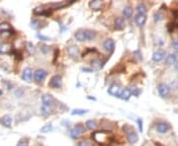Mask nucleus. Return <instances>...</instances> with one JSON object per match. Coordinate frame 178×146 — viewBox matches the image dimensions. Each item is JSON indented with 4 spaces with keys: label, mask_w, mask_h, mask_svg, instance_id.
<instances>
[{
    "label": "nucleus",
    "mask_w": 178,
    "mask_h": 146,
    "mask_svg": "<svg viewBox=\"0 0 178 146\" xmlns=\"http://www.w3.org/2000/svg\"><path fill=\"white\" fill-rule=\"evenodd\" d=\"M92 138L98 143L99 145L106 146L110 145V143L113 140V136L106 131H96L92 134Z\"/></svg>",
    "instance_id": "f257e3e1"
},
{
    "label": "nucleus",
    "mask_w": 178,
    "mask_h": 146,
    "mask_svg": "<svg viewBox=\"0 0 178 146\" xmlns=\"http://www.w3.org/2000/svg\"><path fill=\"white\" fill-rule=\"evenodd\" d=\"M157 91H158V94H159L160 97L166 98V97H168L169 93H170V87H169L167 84L161 83V84L158 85Z\"/></svg>",
    "instance_id": "f03ea898"
},
{
    "label": "nucleus",
    "mask_w": 178,
    "mask_h": 146,
    "mask_svg": "<svg viewBox=\"0 0 178 146\" xmlns=\"http://www.w3.org/2000/svg\"><path fill=\"white\" fill-rule=\"evenodd\" d=\"M84 131H85L84 126L82 125H77L74 126L73 128H71V130H70V136H71L72 138H77V137L80 135V134H82Z\"/></svg>",
    "instance_id": "7ed1b4c3"
},
{
    "label": "nucleus",
    "mask_w": 178,
    "mask_h": 146,
    "mask_svg": "<svg viewBox=\"0 0 178 146\" xmlns=\"http://www.w3.org/2000/svg\"><path fill=\"white\" fill-rule=\"evenodd\" d=\"M164 57H166V53L163 49H158L152 54V60L155 62H159L162 59H164Z\"/></svg>",
    "instance_id": "20e7f679"
},
{
    "label": "nucleus",
    "mask_w": 178,
    "mask_h": 146,
    "mask_svg": "<svg viewBox=\"0 0 178 146\" xmlns=\"http://www.w3.org/2000/svg\"><path fill=\"white\" fill-rule=\"evenodd\" d=\"M35 80H36L37 82H39V83H41V82H44V80L46 79V77H47V72H46L44 69H38V70L35 72Z\"/></svg>",
    "instance_id": "39448f33"
},
{
    "label": "nucleus",
    "mask_w": 178,
    "mask_h": 146,
    "mask_svg": "<svg viewBox=\"0 0 178 146\" xmlns=\"http://www.w3.org/2000/svg\"><path fill=\"white\" fill-rule=\"evenodd\" d=\"M155 128H157V130L159 132V133H166V132L170 129V125H169L168 123H166L160 121V123H158L157 125Z\"/></svg>",
    "instance_id": "423d86ee"
},
{
    "label": "nucleus",
    "mask_w": 178,
    "mask_h": 146,
    "mask_svg": "<svg viewBox=\"0 0 178 146\" xmlns=\"http://www.w3.org/2000/svg\"><path fill=\"white\" fill-rule=\"evenodd\" d=\"M50 86L52 88H59L61 86V77L59 75H54L50 81Z\"/></svg>",
    "instance_id": "0eeeda50"
},
{
    "label": "nucleus",
    "mask_w": 178,
    "mask_h": 146,
    "mask_svg": "<svg viewBox=\"0 0 178 146\" xmlns=\"http://www.w3.org/2000/svg\"><path fill=\"white\" fill-rule=\"evenodd\" d=\"M103 47H104L105 51L112 52L114 51V49H115V42L112 39H107L104 42V43H103Z\"/></svg>",
    "instance_id": "6e6552de"
},
{
    "label": "nucleus",
    "mask_w": 178,
    "mask_h": 146,
    "mask_svg": "<svg viewBox=\"0 0 178 146\" xmlns=\"http://www.w3.org/2000/svg\"><path fill=\"white\" fill-rule=\"evenodd\" d=\"M108 93L112 96H119L121 93L120 85L118 84H112L108 89Z\"/></svg>",
    "instance_id": "1a4fd4ad"
},
{
    "label": "nucleus",
    "mask_w": 178,
    "mask_h": 146,
    "mask_svg": "<svg viewBox=\"0 0 178 146\" xmlns=\"http://www.w3.org/2000/svg\"><path fill=\"white\" fill-rule=\"evenodd\" d=\"M33 74H32V70L29 67H26L25 69L23 70V74H22V78L23 80H25L26 82H30L32 80Z\"/></svg>",
    "instance_id": "9d476101"
},
{
    "label": "nucleus",
    "mask_w": 178,
    "mask_h": 146,
    "mask_svg": "<svg viewBox=\"0 0 178 146\" xmlns=\"http://www.w3.org/2000/svg\"><path fill=\"white\" fill-rule=\"evenodd\" d=\"M42 102H43V105L50 107L52 105V103H54V98L50 94H44L42 96Z\"/></svg>",
    "instance_id": "9b49d317"
},
{
    "label": "nucleus",
    "mask_w": 178,
    "mask_h": 146,
    "mask_svg": "<svg viewBox=\"0 0 178 146\" xmlns=\"http://www.w3.org/2000/svg\"><path fill=\"white\" fill-rule=\"evenodd\" d=\"M176 61H177V56L175 53H170L165 57V63L168 66H170V65H172V64H175Z\"/></svg>",
    "instance_id": "f8f14e48"
},
{
    "label": "nucleus",
    "mask_w": 178,
    "mask_h": 146,
    "mask_svg": "<svg viewBox=\"0 0 178 146\" xmlns=\"http://www.w3.org/2000/svg\"><path fill=\"white\" fill-rule=\"evenodd\" d=\"M146 15H138L137 14V16H136V18H135V22H136V24H137L138 27L144 26V24H146Z\"/></svg>",
    "instance_id": "ddd939ff"
},
{
    "label": "nucleus",
    "mask_w": 178,
    "mask_h": 146,
    "mask_svg": "<svg viewBox=\"0 0 178 146\" xmlns=\"http://www.w3.org/2000/svg\"><path fill=\"white\" fill-rule=\"evenodd\" d=\"M131 96H132L131 90L128 89V88H125V89H123V90L121 91L120 95H119L118 97H120L122 100H129Z\"/></svg>",
    "instance_id": "4468645a"
},
{
    "label": "nucleus",
    "mask_w": 178,
    "mask_h": 146,
    "mask_svg": "<svg viewBox=\"0 0 178 146\" xmlns=\"http://www.w3.org/2000/svg\"><path fill=\"white\" fill-rule=\"evenodd\" d=\"M115 28L117 30H123L125 28V21H124V18H122V17H118V18H116L115 20Z\"/></svg>",
    "instance_id": "2eb2a0df"
},
{
    "label": "nucleus",
    "mask_w": 178,
    "mask_h": 146,
    "mask_svg": "<svg viewBox=\"0 0 178 146\" xmlns=\"http://www.w3.org/2000/svg\"><path fill=\"white\" fill-rule=\"evenodd\" d=\"M67 51H69V56H71L72 58H76L78 56V47H75V45H72V47H69V49H67Z\"/></svg>",
    "instance_id": "dca6fc26"
},
{
    "label": "nucleus",
    "mask_w": 178,
    "mask_h": 146,
    "mask_svg": "<svg viewBox=\"0 0 178 146\" xmlns=\"http://www.w3.org/2000/svg\"><path fill=\"white\" fill-rule=\"evenodd\" d=\"M11 45L6 43H0V53H8L11 51Z\"/></svg>",
    "instance_id": "f3484780"
},
{
    "label": "nucleus",
    "mask_w": 178,
    "mask_h": 146,
    "mask_svg": "<svg viewBox=\"0 0 178 146\" xmlns=\"http://www.w3.org/2000/svg\"><path fill=\"white\" fill-rule=\"evenodd\" d=\"M0 121H1V123L4 126H6V127H10L11 123H12V119H11V117H9V115H4V117L0 119Z\"/></svg>",
    "instance_id": "a211bd4d"
},
{
    "label": "nucleus",
    "mask_w": 178,
    "mask_h": 146,
    "mask_svg": "<svg viewBox=\"0 0 178 146\" xmlns=\"http://www.w3.org/2000/svg\"><path fill=\"white\" fill-rule=\"evenodd\" d=\"M6 32H14V31H12L11 26L9 25V24L4 22V23L0 24V34H2V33H6Z\"/></svg>",
    "instance_id": "6ab92c4d"
},
{
    "label": "nucleus",
    "mask_w": 178,
    "mask_h": 146,
    "mask_svg": "<svg viewBox=\"0 0 178 146\" xmlns=\"http://www.w3.org/2000/svg\"><path fill=\"white\" fill-rule=\"evenodd\" d=\"M127 139H128V141L130 143L133 144V143H136L138 140V135L134 131V132H132V133H130L127 135Z\"/></svg>",
    "instance_id": "aec40b11"
},
{
    "label": "nucleus",
    "mask_w": 178,
    "mask_h": 146,
    "mask_svg": "<svg viewBox=\"0 0 178 146\" xmlns=\"http://www.w3.org/2000/svg\"><path fill=\"white\" fill-rule=\"evenodd\" d=\"M74 37H75L76 41L78 42H84L85 41V31H77L74 34Z\"/></svg>",
    "instance_id": "412c9836"
},
{
    "label": "nucleus",
    "mask_w": 178,
    "mask_h": 146,
    "mask_svg": "<svg viewBox=\"0 0 178 146\" xmlns=\"http://www.w3.org/2000/svg\"><path fill=\"white\" fill-rule=\"evenodd\" d=\"M96 38V33L94 31L87 30L85 31V41H92Z\"/></svg>",
    "instance_id": "4be33fe9"
},
{
    "label": "nucleus",
    "mask_w": 178,
    "mask_h": 146,
    "mask_svg": "<svg viewBox=\"0 0 178 146\" xmlns=\"http://www.w3.org/2000/svg\"><path fill=\"white\" fill-rule=\"evenodd\" d=\"M123 14H124V16L126 18L130 19L132 17V15H133V8L131 6H126L124 8V10H123Z\"/></svg>",
    "instance_id": "5701e85b"
},
{
    "label": "nucleus",
    "mask_w": 178,
    "mask_h": 146,
    "mask_svg": "<svg viewBox=\"0 0 178 146\" xmlns=\"http://www.w3.org/2000/svg\"><path fill=\"white\" fill-rule=\"evenodd\" d=\"M91 66L94 70H99V69L102 67V63L99 59H93L91 60Z\"/></svg>",
    "instance_id": "b1692460"
},
{
    "label": "nucleus",
    "mask_w": 178,
    "mask_h": 146,
    "mask_svg": "<svg viewBox=\"0 0 178 146\" xmlns=\"http://www.w3.org/2000/svg\"><path fill=\"white\" fill-rule=\"evenodd\" d=\"M41 112L44 115H49L52 114V109H50V107H49V106L43 105L41 108Z\"/></svg>",
    "instance_id": "393cba45"
},
{
    "label": "nucleus",
    "mask_w": 178,
    "mask_h": 146,
    "mask_svg": "<svg viewBox=\"0 0 178 146\" xmlns=\"http://www.w3.org/2000/svg\"><path fill=\"white\" fill-rule=\"evenodd\" d=\"M137 13L138 15H146V7L144 4H140L137 7Z\"/></svg>",
    "instance_id": "a878e982"
},
{
    "label": "nucleus",
    "mask_w": 178,
    "mask_h": 146,
    "mask_svg": "<svg viewBox=\"0 0 178 146\" xmlns=\"http://www.w3.org/2000/svg\"><path fill=\"white\" fill-rule=\"evenodd\" d=\"M67 2H58V3H54V4H52V9H54V10H56V9H60V8H63V7H65V6L67 5Z\"/></svg>",
    "instance_id": "bb28decb"
},
{
    "label": "nucleus",
    "mask_w": 178,
    "mask_h": 146,
    "mask_svg": "<svg viewBox=\"0 0 178 146\" xmlns=\"http://www.w3.org/2000/svg\"><path fill=\"white\" fill-rule=\"evenodd\" d=\"M89 6L92 8V9L97 10L101 7V1H99V0H94V1H91L89 3Z\"/></svg>",
    "instance_id": "cd10ccee"
},
{
    "label": "nucleus",
    "mask_w": 178,
    "mask_h": 146,
    "mask_svg": "<svg viewBox=\"0 0 178 146\" xmlns=\"http://www.w3.org/2000/svg\"><path fill=\"white\" fill-rule=\"evenodd\" d=\"M41 24H42V22L40 20H33L32 22H31V27L35 30L41 29V28L43 27V26H41Z\"/></svg>",
    "instance_id": "c85d7f7f"
},
{
    "label": "nucleus",
    "mask_w": 178,
    "mask_h": 146,
    "mask_svg": "<svg viewBox=\"0 0 178 146\" xmlns=\"http://www.w3.org/2000/svg\"><path fill=\"white\" fill-rule=\"evenodd\" d=\"M86 126L90 129H94V128L97 127V123L94 119H89V121H86Z\"/></svg>",
    "instance_id": "c756f323"
},
{
    "label": "nucleus",
    "mask_w": 178,
    "mask_h": 146,
    "mask_svg": "<svg viewBox=\"0 0 178 146\" xmlns=\"http://www.w3.org/2000/svg\"><path fill=\"white\" fill-rule=\"evenodd\" d=\"M27 49H28V51L30 52V54H34L35 52H36V49H35L34 45H33L32 43H27Z\"/></svg>",
    "instance_id": "7c9ffc66"
},
{
    "label": "nucleus",
    "mask_w": 178,
    "mask_h": 146,
    "mask_svg": "<svg viewBox=\"0 0 178 146\" xmlns=\"http://www.w3.org/2000/svg\"><path fill=\"white\" fill-rule=\"evenodd\" d=\"M123 129H124V131L127 133V135L130 134V133H132V132H134V127H133V126H131V125H124Z\"/></svg>",
    "instance_id": "2f4dec72"
},
{
    "label": "nucleus",
    "mask_w": 178,
    "mask_h": 146,
    "mask_svg": "<svg viewBox=\"0 0 178 146\" xmlns=\"http://www.w3.org/2000/svg\"><path fill=\"white\" fill-rule=\"evenodd\" d=\"M87 113V111L86 110H80V109H77V110H73L71 112V115H84V114H86Z\"/></svg>",
    "instance_id": "473e14b6"
},
{
    "label": "nucleus",
    "mask_w": 178,
    "mask_h": 146,
    "mask_svg": "<svg viewBox=\"0 0 178 146\" xmlns=\"http://www.w3.org/2000/svg\"><path fill=\"white\" fill-rule=\"evenodd\" d=\"M131 93H132V95L133 96L138 97V96L140 94V90L138 88V87H133V88L131 89Z\"/></svg>",
    "instance_id": "72a5a7b5"
},
{
    "label": "nucleus",
    "mask_w": 178,
    "mask_h": 146,
    "mask_svg": "<svg viewBox=\"0 0 178 146\" xmlns=\"http://www.w3.org/2000/svg\"><path fill=\"white\" fill-rule=\"evenodd\" d=\"M163 14H162L161 12H157V13H155L154 14V21L155 22H159V21H161L162 19H163Z\"/></svg>",
    "instance_id": "f704fd0d"
},
{
    "label": "nucleus",
    "mask_w": 178,
    "mask_h": 146,
    "mask_svg": "<svg viewBox=\"0 0 178 146\" xmlns=\"http://www.w3.org/2000/svg\"><path fill=\"white\" fill-rule=\"evenodd\" d=\"M52 130V123H48V125H46L45 126H43L41 129L42 132H49Z\"/></svg>",
    "instance_id": "c9c22d12"
},
{
    "label": "nucleus",
    "mask_w": 178,
    "mask_h": 146,
    "mask_svg": "<svg viewBox=\"0 0 178 146\" xmlns=\"http://www.w3.org/2000/svg\"><path fill=\"white\" fill-rule=\"evenodd\" d=\"M41 51H42V52H43L44 54H47V53H49V52H50V47H48V45H42V47H41Z\"/></svg>",
    "instance_id": "e433bc0d"
},
{
    "label": "nucleus",
    "mask_w": 178,
    "mask_h": 146,
    "mask_svg": "<svg viewBox=\"0 0 178 146\" xmlns=\"http://www.w3.org/2000/svg\"><path fill=\"white\" fill-rule=\"evenodd\" d=\"M170 89H173V90H178V82L176 81V80H174V81L171 82L170 84Z\"/></svg>",
    "instance_id": "4c0bfd02"
},
{
    "label": "nucleus",
    "mask_w": 178,
    "mask_h": 146,
    "mask_svg": "<svg viewBox=\"0 0 178 146\" xmlns=\"http://www.w3.org/2000/svg\"><path fill=\"white\" fill-rule=\"evenodd\" d=\"M77 146H91V143L89 141H80Z\"/></svg>",
    "instance_id": "58836bf2"
},
{
    "label": "nucleus",
    "mask_w": 178,
    "mask_h": 146,
    "mask_svg": "<svg viewBox=\"0 0 178 146\" xmlns=\"http://www.w3.org/2000/svg\"><path fill=\"white\" fill-rule=\"evenodd\" d=\"M37 38L40 39L41 41H49L50 38H48V37H45V36H42L41 34H37Z\"/></svg>",
    "instance_id": "ea45409f"
},
{
    "label": "nucleus",
    "mask_w": 178,
    "mask_h": 146,
    "mask_svg": "<svg viewBox=\"0 0 178 146\" xmlns=\"http://www.w3.org/2000/svg\"><path fill=\"white\" fill-rule=\"evenodd\" d=\"M172 47H173V49H174L175 51H178V39H175V40L173 41Z\"/></svg>",
    "instance_id": "a19ab883"
},
{
    "label": "nucleus",
    "mask_w": 178,
    "mask_h": 146,
    "mask_svg": "<svg viewBox=\"0 0 178 146\" xmlns=\"http://www.w3.org/2000/svg\"><path fill=\"white\" fill-rule=\"evenodd\" d=\"M134 54H135V55H137V56H136V57H137L138 60H142V53H140V51H136L135 52H134Z\"/></svg>",
    "instance_id": "79ce46f5"
},
{
    "label": "nucleus",
    "mask_w": 178,
    "mask_h": 146,
    "mask_svg": "<svg viewBox=\"0 0 178 146\" xmlns=\"http://www.w3.org/2000/svg\"><path fill=\"white\" fill-rule=\"evenodd\" d=\"M138 130H140V132L142 131V121L140 119H138Z\"/></svg>",
    "instance_id": "37998d69"
},
{
    "label": "nucleus",
    "mask_w": 178,
    "mask_h": 146,
    "mask_svg": "<svg viewBox=\"0 0 178 146\" xmlns=\"http://www.w3.org/2000/svg\"><path fill=\"white\" fill-rule=\"evenodd\" d=\"M17 146H28V144L26 142H24V141H21V142L18 143V145Z\"/></svg>",
    "instance_id": "c03bdc74"
},
{
    "label": "nucleus",
    "mask_w": 178,
    "mask_h": 146,
    "mask_svg": "<svg viewBox=\"0 0 178 146\" xmlns=\"http://www.w3.org/2000/svg\"><path fill=\"white\" fill-rule=\"evenodd\" d=\"M83 71H86V72H92V69H89V68H82Z\"/></svg>",
    "instance_id": "a18cd8bd"
},
{
    "label": "nucleus",
    "mask_w": 178,
    "mask_h": 146,
    "mask_svg": "<svg viewBox=\"0 0 178 146\" xmlns=\"http://www.w3.org/2000/svg\"><path fill=\"white\" fill-rule=\"evenodd\" d=\"M175 69H176V70H178V59H177V61H176V63H175Z\"/></svg>",
    "instance_id": "49530a36"
},
{
    "label": "nucleus",
    "mask_w": 178,
    "mask_h": 146,
    "mask_svg": "<svg viewBox=\"0 0 178 146\" xmlns=\"http://www.w3.org/2000/svg\"><path fill=\"white\" fill-rule=\"evenodd\" d=\"M0 96H2V91L0 90Z\"/></svg>",
    "instance_id": "de8ad7c7"
}]
</instances>
